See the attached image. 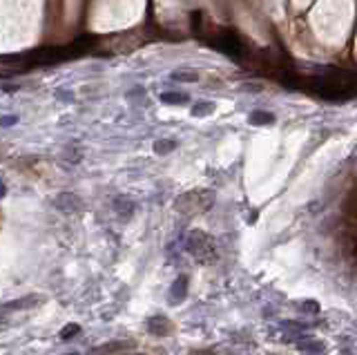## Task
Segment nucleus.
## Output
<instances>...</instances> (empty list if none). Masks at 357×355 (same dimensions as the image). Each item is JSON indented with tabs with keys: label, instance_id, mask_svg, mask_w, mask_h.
Masks as SVG:
<instances>
[{
	"label": "nucleus",
	"instance_id": "obj_12",
	"mask_svg": "<svg viewBox=\"0 0 357 355\" xmlns=\"http://www.w3.org/2000/svg\"><path fill=\"white\" fill-rule=\"evenodd\" d=\"M78 333H81V326H78V324H67L63 331L58 333V337H60L63 342H67V340H72V337H76Z\"/></svg>",
	"mask_w": 357,
	"mask_h": 355
},
{
	"label": "nucleus",
	"instance_id": "obj_10",
	"mask_svg": "<svg viewBox=\"0 0 357 355\" xmlns=\"http://www.w3.org/2000/svg\"><path fill=\"white\" fill-rule=\"evenodd\" d=\"M174 148H177V141H172V139H161V141L154 143V152H156V154H170Z\"/></svg>",
	"mask_w": 357,
	"mask_h": 355
},
{
	"label": "nucleus",
	"instance_id": "obj_3",
	"mask_svg": "<svg viewBox=\"0 0 357 355\" xmlns=\"http://www.w3.org/2000/svg\"><path fill=\"white\" fill-rule=\"evenodd\" d=\"M43 302H45L43 295H25V297H20V299L2 304V311H23V308H34V306H40Z\"/></svg>",
	"mask_w": 357,
	"mask_h": 355
},
{
	"label": "nucleus",
	"instance_id": "obj_8",
	"mask_svg": "<svg viewBox=\"0 0 357 355\" xmlns=\"http://www.w3.org/2000/svg\"><path fill=\"white\" fill-rule=\"evenodd\" d=\"M212 112H214V103H210V101H199L192 107L194 117H208V114H212Z\"/></svg>",
	"mask_w": 357,
	"mask_h": 355
},
{
	"label": "nucleus",
	"instance_id": "obj_2",
	"mask_svg": "<svg viewBox=\"0 0 357 355\" xmlns=\"http://www.w3.org/2000/svg\"><path fill=\"white\" fill-rule=\"evenodd\" d=\"M54 204H56V208L60 210V212H65V214H76V212H81L83 210L81 197L74 195V192H60Z\"/></svg>",
	"mask_w": 357,
	"mask_h": 355
},
{
	"label": "nucleus",
	"instance_id": "obj_18",
	"mask_svg": "<svg viewBox=\"0 0 357 355\" xmlns=\"http://www.w3.org/2000/svg\"><path fill=\"white\" fill-rule=\"evenodd\" d=\"M0 324H5V320H2V315H0Z\"/></svg>",
	"mask_w": 357,
	"mask_h": 355
},
{
	"label": "nucleus",
	"instance_id": "obj_19",
	"mask_svg": "<svg viewBox=\"0 0 357 355\" xmlns=\"http://www.w3.org/2000/svg\"><path fill=\"white\" fill-rule=\"evenodd\" d=\"M139 355H143V353H139Z\"/></svg>",
	"mask_w": 357,
	"mask_h": 355
},
{
	"label": "nucleus",
	"instance_id": "obj_17",
	"mask_svg": "<svg viewBox=\"0 0 357 355\" xmlns=\"http://www.w3.org/2000/svg\"><path fill=\"white\" fill-rule=\"evenodd\" d=\"M65 355H81V353H76V351H69V353H65Z\"/></svg>",
	"mask_w": 357,
	"mask_h": 355
},
{
	"label": "nucleus",
	"instance_id": "obj_4",
	"mask_svg": "<svg viewBox=\"0 0 357 355\" xmlns=\"http://www.w3.org/2000/svg\"><path fill=\"white\" fill-rule=\"evenodd\" d=\"M185 295H188V277H178L177 282L172 284V291H170V299L172 304L183 302Z\"/></svg>",
	"mask_w": 357,
	"mask_h": 355
},
{
	"label": "nucleus",
	"instance_id": "obj_16",
	"mask_svg": "<svg viewBox=\"0 0 357 355\" xmlns=\"http://www.w3.org/2000/svg\"><path fill=\"white\" fill-rule=\"evenodd\" d=\"M5 195H7V185L2 183V181H0V199H2Z\"/></svg>",
	"mask_w": 357,
	"mask_h": 355
},
{
	"label": "nucleus",
	"instance_id": "obj_13",
	"mask_svg": "<svg viewBox=\"0 0 357 355\" xmlns=\"http://www.w3.org/2000/svg\"><path fill=\"white\" fill-rule=\"evenodd\" d=\"M310 344H306V342H301L299 344V349L304 351V353H310V355H319V353H324V344L322 342H313V340H308Z\"/></svg>",
	"mask_w": 357,
	"mask_h": 355
},
{
	"label": "nucleus",
	"instance_id": "obj_7",
	"mask_svg": "<svg viewBox=\"0 0 357 355\" xmlns=\"http://www.w3.org/2000/svg\"><path fill=\"white\" fill-rule=\"evenodd\" d=\"M161 101L168 103V105H183V103H188V94L183 92H163L161 94Z\"/></svg>",
	"mask_w": 357,
	"mask_h": 355
},
{
	"label": "nucleus",
	"instance_id": "obj_1",
	"mask_svg": "<svg viewBox=\"0 0 357 355\" xmlns=\"http://www.w3.org/2000/svg\"><path fill=\"white\" fill-rule=\"evenodd\" d=\"M185 246H188V250L192 253V257L199 259V262H212V259L217 257L214 241L208 237L206 233H201V230H192V233L188 235Z\"/></svg>",
	"mask_w": 357,
	"mask_h": 355
},
{
	"label": "nucleus",
	"instance_id": "obj_15",
	"mask_svg": "<svg viewBox=\"0 0 357 355\" xmlns=\"http://www.w3.org/2000/svg\"><path fill=\"white\" fill-rule=\"evenodd\" d=\"M317 302H306V311H310V313H317Z\"/></svg>",
	"mask_w": 357,
	"mask_h": 355
},
{
	"label": "nucleus",
	"instance_id": "obj_9",
	"mask_svg": "<svg viewBox=\"0 0 357 355\" xmlns=\"http://www.w3.org/2000/svg\"><path fill=\"white\" fill-rule=\"evenodd\" d=\"M275 121V117H272L270 112H252L250 114V123L252 125H268V123Z\"/></svg>",
	"mask_w": 357,
	"mask_h": 355
},
{
	"label": "nucleus",
	"instance_id": "obj_6",
	"mask_svg": "<svg viewBox=\"0 0 357 355\" xmlns=\"http://www.w3.org/2000/svg\"><path fill=\"white\" fill-rule=\"evenodd\" d=\"M114 210L121 214L123 219H127V217L134 212V204H132L130 199H125V197H116L114 199Z\"/></svg>",
	"mask_w": 357,
	"mask_h": 355
},
{
	"label": "nucleus",
	"instance_id": "obj_14",
	"mask_svg": "<svg viewBox=\"0 0 357 355\" xmlns=\"http://www.w3.org/2000/svg\"><path fill=\"white\" fill-rule=\"evenodd\" d=\"M18 123V117H0V127H11V125H16Z\"/></svg>",
	"mask_w": 357,
	"mask_h": 355
},
{
	"label": "nucleus",
	"instance_id": "obj_11",
	"mask_svg": "<svg viewBox=\"0 0 357 355\" xmlns=\"http://www.w3.org/2000/svg\"><path fill=\"white\" fill-rule=\"evenodd\" d=\"M172 81H178V83H197L199 74L197 72H174Z\"/></svg>",
	"mask_w": 357,
	"mask_h": 355
},
{
	"label": "nucleus",
	"instance_id": "obj_5",
	"mask_svg": "<svg viewBox=\"0 0 357 355\" xmlns=\"http://www.w3.org/2000/svg\"><path fill=\"white\" fill-rule=\"evenodd\" d=\"M148 331L154 333V335H159V337H163V335H168L172 328H170V322L165 320V317L156 315V317H152V320L148 322Z\"/></svg>",
	"mask_w": 357,
	"mask_h": 355
}]
</instances>
